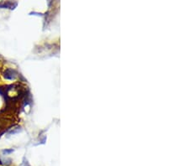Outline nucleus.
<instances>
[{"instance_id":"1","label":"nucleus","mask_w":189,"mask_h":166,"mask_svg":"<svg viewBox=\"0 0 189 166\" xmlns=\"http://www.w3.org/2000/svg\"><path fill=\"white\" fill-rule=\"evenodd\" d=\"M3 76L6 79V80H9V81H13L15 80L18 76V73L17 71L14 70V69H11V68H8L6 69L4 73H3Z\"/></svg>"},{"instance_id":"2","label":"nucleus","mask_w":189,"mask_h":166,"mask_svg":"<svg viewBox=\"0 0 189 166\" xmlns=\"http://www.w3.org/2000/svg\"><path fill=\"white\" fill-rule=\"evenodd\" d=\"M17 6V3H12V2H4L0 4V8H10L14 9Z\"/></svg>"},{"instance_id":"3","label":"nucleus","mask_w":189,"mask_h":166,"mask_svg":"<svg viewBox=\"0 0 189 166\" xmlns=\"http://www.w3.org/2000/svg\"><path fill=\"white\" fill-rule=\"evenodd\" d=\"M21 131V127L20 126H17L14 127V128H12V129H10V131L8 132V134H14V133H19V132H20Z\"/></svg>"},{"instance_id":"4","label":"nucleus","mask_w":189,"mask_h":166,"mask_svg":"<svg viewBox=\"0 0 189 166\" xmlns=\"http://www.w3.org/2000/svg\"><path fill=\"white\" fill-rule=\"evenodd\" d=\"M11 164H12L11 159H4V160H1V165H4L5 166H9Z\"/></svg>"},{"instance_id":"5","label":"nucleus","mask_w":189,"mask_h":166,"mask_svg":"<svg viewBox=\"0 0 189 166\" xmlns=\"http://www.w3.org/2000/svg\"><path fill=\"white\" fill-rule=\"evenodd\" d=\"M14 151V148H5V149L2 150V153H3L4 155H9L10 153H12Z\"/></svg>"},{"instance_id":"6","label":"nucleus","mask_w":189,"mask_h":166,"mask_svg":"<svg viewBox=\"0 0 189 166\" xmlns=\"http://www.w3.org/2000/svg\"><path fill=\"white\" fill-rule=\"evenodd\" d=\"M20 166H30V165L29 164V162H28L27 159H26L25 157H24V159H23V161H22V164H21Z\"/></svg>"},{"instance_id":"7","label":"nucleus","mask_w":189,"mask_h":166,"mask_svg":"<svg viewBox=\"0 0 189 166\" xmlns=\"http://www.w3.org/2000/svg\"><path fill=\"white\" fill-rule=\"evenodd\" d=\"M0 165H1V160H0Z\"/></svg>"}]
</instances>
